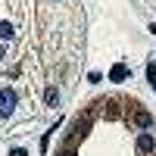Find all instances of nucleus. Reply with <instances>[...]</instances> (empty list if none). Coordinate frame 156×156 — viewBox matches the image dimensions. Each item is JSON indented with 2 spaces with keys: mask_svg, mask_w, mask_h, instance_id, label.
<instances>
[{
  "mask_svg": "<svg viewBox=\"0 0 156 156\" xmlns=\"http://www.w3.org/2000/svg\"><path fill=\"white\" fill-rule=\"evenodd\" d=\"M16 109V90H0V115H12Z\"/></svg>",
  "mask_w": 156,
  "mask_h": 156,
  "instance_id": "obj_1",
  "label": "nucleus"
},
{
  "mask_svg": "<svg viewBox=\"0 0 156 156\" xmlns=\"http://www.w3.org/2000/svg\"><path fill=\"white\" fill-rule=\"evenodd\" d=\"M153 150H156V137H153V134H140V137H137V153L147 156V153H153Z\"/></svg>",
  "mask_w": 156,
  "mask_h": 156,
  "instance_id": "obj_2",
  "label": "nucleus"
},
{
  "mask_svg": "<svg viewBox=\"0 0 156 156\" xmlns=\"http://www.w3.org/2000/svg\"><path fill=\"white\" fill-rule=\"evenodd\" d=\"M44 103H47V106H59V90L56 87H47L44 90Z\"/></svg>",
  "mask_w": 156,
  "mask_h": 156,
  "instance_id": "obj_3",
  "label": "nucleus"
},
{
  "mask_svg": "<svg viewBox=\"0 0 156 156\" xmlns=\"http://www.w3.org/2000/svg\"><path fill=\"white\" fill-rule=\"evenodd\" d=\"M109 78H112V81H125V78H128V66H122V62H119V66H112Z\"/></svg>",
  "mask_w": 156,
  "mask_h": 156,
  "instance_id": "obj_4",
  "label": "nucleus"
},
{
  "mask_svg": "<svg viewBox=\"0 0 156 156\" xmlns=\"http://www.w3.org/2000/svg\"><path fill=\"white\" fill-rule=\"evenodd\" d=\"M134 122H137V128H150V125H153V115H150V112H137Z\"/></svg>",
  "mask_w": 156,
  "mask_h": 156,
  "instance_id": "obj_5",
  "label": "nucleus"
},
{
  "mask_svg": "<svg viewBox=\"0 0 156 156\" xmlns=\"http://www.w3.org/2000/svg\"><path fill=\"white\" fill-rule=\"evenodd\" d=\"M12 34H16V28H12L9 22H0V37H3V41H9Z\"/></svg>",
  "mask_w": 156,
  "mask_h": 156,
  "instance_id": "obj_6",
  "label": "nucleus"
},
{
  "mask_svg": "<svg viewBox=\"0 0 156 156\" xmlns=\"http://www.w3.org/2000/svg\"><path fill=\"white\" fill-rule=\"evenodd\" d=\"M147 78H150V84L156 87V62H150V66H147Z\"/></svg>",
  "mask_w": 156,
  "mask_h": 156,
  "instance_id": "obj_7",
  "label": "nucleus"
},
{
  "mask_svg": "<svg viewBox=\"0 0 156 156\" xmlns=\"http://www.w3.org/2000/svg\"><path fill=\"white\" fill-rule=\"evenodd\" d=\"M9 156H28V153H25L22 147H16V150H9Z\"/></svg>",
  "mask_w": 156,
  "mask_h": 156,
  "instance_id": "obj_8",
  "label": "nucleus"
},
{
  "mask_svg": "<svg viewBox=\"0 0 156 156\" xmlns=\"http://www.w3.org/2000/svg\"><path fill=\"white\" fill-rule=\"evenodd\" d=\"M62 156H75V153H72V150H66V153H62Z\"/></svg>",
  "mask_w": 156,
  "mask_h": 156,
  "instance_id": "obj_9",
  "label": "nucleus"
},
{
  "mask_svg": "<svg viewBox=\"0 0 156 156\" xmlns=\"http://www.w3.org/2000/svg\"><path fill=\"white\" fill-rule=\"evenodd\" d=\"M150 31H153V34H156V25H150Z\"/></svg>",
  "mask_w": 156,
  "mask_h": 156,
  "instance_id": "obj_10",
  "label": "nucleus"
},
{
  "mask_svg": "<svg viewBox=\"0 0 156 156\" xmlns=\"http://www.w3.org/2000/svg\"><path fill=\"white\" fill-rule=\"evenodd\" d=\"M0 59H3V47H0Z\"/></svg>",
  "mask_w": 156,
  "mask_h": 156,
  "instance_id": "obj_11",
  "label": "nucleus"
},
{
  "mask_svg": "<svg viewBox=\"0 0 156 156\" xmlns=\"http://www.w3.org/2000/svg\"><path fill=\"white\" fill-rule=\"evenodd\" d=\"M153 90H156V87H153Z\"/></svg>",
  "mask_w": 156,
  "mask_h": 156,
  "instance_id": "obj_12",
  "label": "nucleus"
}]
</instances>
